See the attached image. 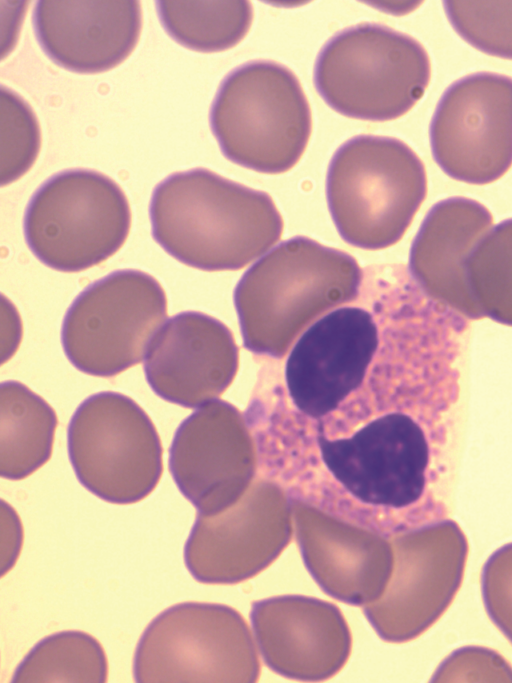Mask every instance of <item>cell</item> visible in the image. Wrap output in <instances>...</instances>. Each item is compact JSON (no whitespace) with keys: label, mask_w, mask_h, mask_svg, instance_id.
I'll list each match as a JSON object with an SVG mask.
<instances>
[{"label":"cell","mask_w":512,"mask_h":683,"mask_svg":"<svg viewBox=\"0 0 512 683\" xmlns=\"http://www.w3.org/2000/svg\"><path fill=\"white\" fill-rule=\"evenodd\" d=\"M36 38L57 65L76 73L108 71L135 49L142 10L134 0H43L33 12Z\"/></svg>","instance_id":"7c38bea8"},{"label":"cell","mask_w":512,"mask_h":683,"mask_svg":"<svg viewBox=\"0 0 512 683\" xmlns=\"http://www.w3.org/2000/svg\"><path fill=\"white\" fill-rule=\"evenodd\" d=\"M0 474L21 480L51 457L58 424L54 409L18 381L1 383Z\"/></svg>","instance_id":"2e32d148"},{"label":"cell","mask_w":512,"mask_h":683,"mask_svg":"<svg viewBox=\"0 0 512 683\" xmlns=\"http://www.w3.org/2000/svg\"><path fill=\"white\" fill-rule=\"evenodd\" d=\"M317 444L328 471L364 504L403 509L424 496L430 445L406 413L377 417L349 438L330 440L319 431Z\"/></svg>","instance_id":"30bf717a"},{"label":"cell","mask_w":512,"mask_h":683,"mask_svg":"<svg viewBox=\"0 0 512 683\" xmlns=\"http://www.w3.org/2000/svg\"><path fill=\"white\" fill-rule=\"evenodd\" d=\"M465 272L471 297L483 317L512 326V218L480 239L467 257Z\"/></svg>","instance_id":"d6986e66"},{"label":"cell","mask_w":512,"mask_h":683,"mask_svg":"<svg viewBox=\"0 0 512 683\" xmlns=\"http://www.w3.org/2000/svg\"><path fill=\"white\" fill-rule=\"evenodd\" d=\"M455 32L477 50L512 60V1H444Z\"/></svg>","instance_id":"ffe728a7"},{"label":"cell","mask_w":512,"mask_h":683,"mask_svg":"<svg viewBox=\"0 0 512 683\" xmlns=\"http://www.w3.org/2000/svg\"><path fill=\"white\" fill-rule=\"evenodd\" d=\"M210 126L228 160L280 174L303 155L312 117L296 75L279 63L257 60L224 78L211 106Z\"/></svg>","instance_id":"3957f363"},{"label":"cell","mask_w":512,"mask_h":683,"mask_svg":"<svg viewBox=\"0 0 512 683\" xmlns=\"http://www.w3.org/2000/svg\"><path fill=\"white\" fill-rule=\"evenodd\" d=\"M362 271L351 255L307 237L283 241L251 266L234 300L245 329L282 336L310 315L348 302L359 292Z\"/></svg>","instance_id":"8992f818"},{"label":"cell","mask_w":512,"mask_h":683,"mask_svg":"<svg viewBox=\"0 0 512 683\" xmlns=\"http://www.w3.org/2000/svg\"><path fill=\"white\" fill-rule=\"evenodd\" d=\"M426 194L423 162L397 138L355 136L336 150L328 166L331 217L342 239L358 248L397 243Z\"/></svg>","instance_id":"7a4b0ae2"},{"label":"cell","mask_w":512,"mask_h":683,"mask_svg":"<svg viewBox=\"0 0 512 683\" xmlns=\"http://www.w3.org/2000/svg\"><path fill=\"white\" fill-rule=\"evenodd\" d=\"M223 614L215 605L183 602L157 615L136 646L135 681L206 682L223 678L227 659Z\"/></svg>","instance_id":"9a60e30c"},{"label":"cell","mask_w":512,"mask_h":683,"mask_svg":"<svg viewBox=\"0 0 512 683\" xmlns=\"http://www.w3.org/2000/svg\"><path fill=\"white\" fill-rule=\"evenodd\" d=\"M434 682H512V666L495 650L466 646L440 664Z\"/></svg>","instance_id":"603a6c76"},{"label":"cell","mask_w":512,"mask_h":683,"mask_svg":"<svg viewBox=\"0 0 512 683\" xmlns=\"http://www.w3.org/2000/svg\"><path fill=\"white\" fill-rule=\"evenodd\" d=\"M167 316L166 294L150 274L117 270L85 288L61 328L64 353L79 371L113 377L139 364Z\"/></svg>","instance_id":"ba28073f"},{"label":"cell","mask_w":512,"mask_h":683,"mask_svg":"<svg viewBox=\"0 0 512 683\" xmlns=\"http://www.w3.org/2000/svg\"><path fill=\"white\" fill-rule=\"evenodd\" d=\"M67 440L77 479L106 502H139L160 481L158 432L148 414L122 393L104 391L85 399L70 420Z\"/></svg>","instance_id":"52a82bcc"},{"label":"cell","mask_w":512,"mask_h":683,"mask_svg":"<svg viewBox=\"0 0 512 683\" xmlns=\"http://www.w3.org/2000/svg\"><path fill=\"white\" fill-rule=\"evenodd\" d=\"M31 252L46 266L79 272L96 266L125 243L131 211L108 176L88 169L55 174L31 197L24 216Z\"/></svg>","instance_id":"5b68a950"},{"label":"cell","mask_w":512,"mask_h":683,"mask_svg":"<svg viewBox=\"0 0 512 683\" xmlns=\"http://www.w3.org/2000/svg\"><path fill=\"white\" fill-rule=\"evenodd\" d=\"M379 345L372 315L358 307L338 308L313 323L292 348L285 381L296 408L321 418L364 381Z\"/></svg>","instance_id":"8fae6325"},{"label":"cell","mask_w":512,"mask_h":683,"mask_svg":"<svg viewBox=\"0 0 512 683\" xmlns=\"http://www.w3.org/2000/svg\"><path fill=\"white\" fill-rule=\"evenodd\" d=\"M431 78L425 48L413 37L377 23H361L331 37L314 66V85L336 112L389 121L412 109Z\"/></svg>","instance_id":"277c9868"},{"label":"cell","mask_w":512,"mask_h":683,"mask_svg":"<svg viewBox=\"0 0 512 683\" xmlns=\"http://www.w3.org/2000/svg\"><path fill=\"white\" fill-rule=\"evenodd\" d=\"M481 594L488 617L512 644V542L486 560L481 572Z\"/></svg>","instance_id":"7402d4cb"},{"label":"cell","mask_w":512,"mask_h":683,"mask_svg":"<svg viewBox=\"0 0 512 683\" xmlns=\"http://www.w3.org/2000/svg\"><path fill=\"white\" fill-rule=\"evenodd\" d=\"M154 240L179 262L204 271L238 270L280 238L273 199L205 168L173 173L154 189Z\"/></svg>","instance_id":"6da1fadb"},{"label":"cell","mask_w":512,"mask_h":683,"mask_svg":"<svg viewBox=\"0 0 512 683\" xmlns=\"http://www.w3.org/2000/svg\"><path fill=\"white\" fill-rule=\"evenodd\" d=\"M235 366L236 348L228 329L197 311L169 318L151 340L143 364L154 393L185 408L219 392Z\"/></svg>","instance_id":"4fadbf2b"},{"label":"cell","mask_w":512,"mask_h":683,"mask_svg":"<svg viewBox=\"0 0 512 683\" xmlns=\"http://www.w3.org/2000/svg\"><path fill=\"white\" fill-rule=\"evenodd\" d=\"M108 661L99 641L90 634L67 630L40 640L12 676L14 683H104Z\"/></svg>","instance_id":"ac0fdd59"},{"label":"cell","mask_w":512,"mask_h":683,"mask_svg":"<svg viewBox=\"0 0 512 683\" xmlns=\"http://www.w3.org/2000/svg\"><path fill=\"white\" fill-rule=\"evenodd\" d=\"M160 22L180 45L203 53L236 46L253 19L249 1H157Z\"/></svg>","instance_id":"e0dca14e"},{"label":"cell","mask_w":512,"mask_h":683,"mask_svg":"<svg viewBox=\"0 0 512 683\" xmlns=\"http://www.w3.org/2000/svg\"><path fill=\"white\" fill-rule=\"evenodd\" d=\"M492 223L493 216L482 203L467 197L446 198L430 208L411 245L409 271L418 286L468 319L483 315L471 297L465 263Z\"/></svg>","instance_id":"5bb4252c"},{"label":"cell","mask_w":512,"mask_h":683,"mask_svg":"<svg viewBox=\"0 0 512 683\" xmlns=\"http://www.w3.org/2000/svg\"><path fill=\"white\" fill-rule=\"evenodd\" d=\"M40 129L30 106L10 89L1 87V185L25 174L40 149Z\"/></svg>","instance_id":"44dd1931"},{"label":"cell","mask_w":512,"mask_h":683,"mask_svg":"<svg viewBox=\"0 0 512 683\" xmlns=\"http://www.w3.org/2000/svg\"><path fill=\"white\" fill-rule=\"evenodd\" d=\"M432 156L450 178L473 185L512 166V78L477 72L442 94L429 128Z\"/></svg>","instance_id":"9c48e42d"}]
</instances>
